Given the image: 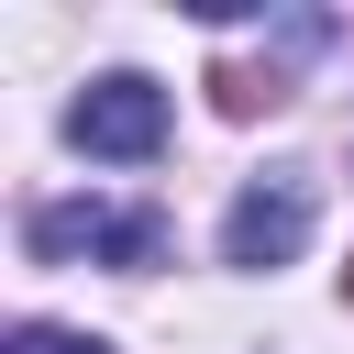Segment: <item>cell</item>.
Segmentation results:
<instances>
[{
	"label": "cell",
	"instance_id": "277c9868",
	"mask_svg": "<svg viewBox=\"0 0 354 354\" xmlns=\"http://www.w3.org/2000/svg\"><path fill=\"white\" fill-rule=\"evenodd\" d=\"M11 354H111V343H88V332H55V321H22V332H11Z\"/></svg>",
	"mask_w": 354,
	"mask_h": 354
},
{
	"label": "cell",
	"instance_id": "7a4b0ae2",
	"mask_svg": "<svg viewBox=\"0 0 354 354\" xmlns=\"http://www.w3.org/2000/svg\"><path fill=\"white\" fill-rule=\"evenodd\" d=\"M22 243H33L44 266L100 254V266L144 277V266H166V210H100V199H55V210H33V221H22Z\"/></svg>",
	"mask_w": 354,
	"mask_h": 354
},
{
	"label": "cell",
	"instance_id": "6da1fadb",
	"mask_svg": "<svg viewBox=\"0 0 354 354\" xmlns=\"http://www.w3.org/2000/svg\"><path fill=\"white\" fill-rule=\"evenodd\" d=\"M66 144L100 155V166H144V155H166V88H155L144 66L88 77V88L66 100Z\"/></svg>",
	"mask_w": 354,
	"mask_h": 354
},
{
	"label": "cell",
	"instance_id": "3957f363",
	"mask_svg": "<svg viewBox=\"0 0 354 354\" xmlns=\"http://www.w3.org/2000/svg\"><path fill=\"white\" fill-rule=\"evenodd\" d=\"M310 221H321V188H310L299 166H277V177H254V188L232 199V221H221V266H243V277H277V266H299Z\"/></svg>",
	"mask_w": 354,
	"mask_h": 354
}]
</instances>
